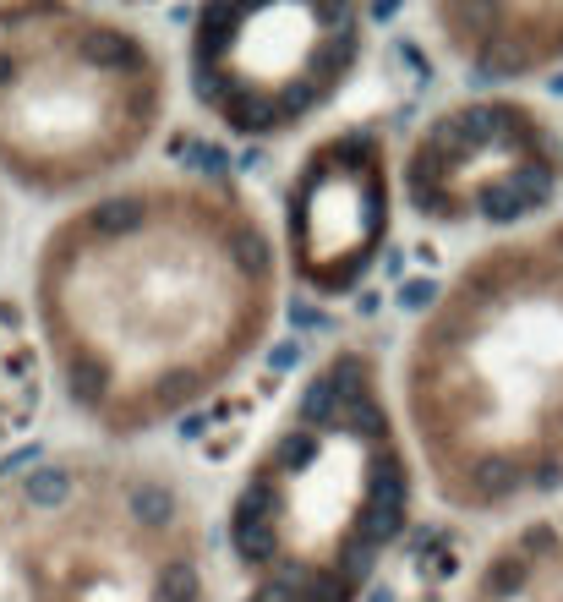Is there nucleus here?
I'll return each instance as SVG.
<instances>
[{"instance_id": "1", "label": "nucleus", "mask_w": 563, "mask_h": 602, "mask_svg": "<svg viewBox=\"0 0 563 602\" xmlns=\"http://www.w3.org/2000/svg\"><path fill=\"white\" fill-rule=\"evenodd\" d=\"M361 55L345 6H219L197 17V99L236 132L274 137L334 99Z\"/></svg>"}, {"instance_id": "5", "label": "nucleus", "mask_w": 563, "mask_h": 602, "mask_svg": "<svg viewBox=\"0 0 563 602\" xmlns=\"http://www.w3.org/2000/svg\"><path fill=\"white\" fill-rule=\"evenodd\" d=\"M22 493H28L33 509H61L72 499V471L66 466H39L28 482H22Z\"/></svg>"}, {"instance_id": "4", "label": "nucleus", "mask_w": 563, "mask_h": 602, "mask_svg": "<svg viewBox=\"0 0 563 602\" xmlns=\"http://www.w3.org/2000/svg\"><path fill=\"white\" fill-rule=\"evenodd\" d=\"M443 28H454V50L487 72H536L563 61V6H471L438 11Z\"/></svg>"}, {"instance_id": "3", "label": "nucleus", "mask_w": 563, "mask_h": 602, "mask_svg": "<svg viewBox=\"0 0 563 602\" xmlns=\"http://www.w3.org/2000/svg\"><path fill=\"white\" fill-rule=\"evenodd\" d=\"M383 143L372 132H345L301 165L290 187V252L312 291L339 296L372 269L389 236V187Z\"/></svg>"}, {"instance_id": "2", "label": "nucleus", "mask_w": 563, "mask_h": 602, "mask_svg": "<svg viewBox=\"0 0 563 602\" xmlns=\"http://www.w3.org/2000/svg\"><path fill=\"white\" fill-rule=\"evenodd\" d=\"M558 148L547 121L525 104L482 99L438 115L410 154V203L438 225L487 219L509 225L553 198Z\"/></svg>"}]
</instances>
